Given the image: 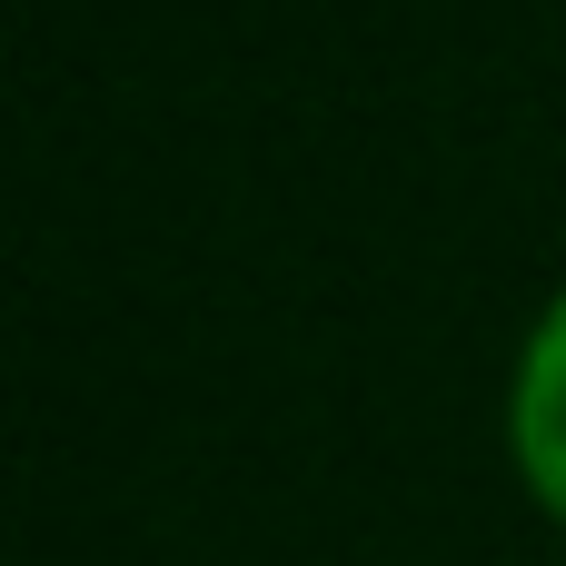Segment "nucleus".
Masks as SVG:
<instances>
[{"instance_id": "nucleus-1", "label": "nucleus", "mask_w": 566, "mask_h": 566, "mask_svg": "<svg viewBox=\"0 0 566 566\" xmlns=\"http://www.w3.org/2000/svg\"><path fill=\"white\" fill-rule=\"evenodd\" d=\"M507 458H517L527 497L566 527V289L537 308V328L507 368Z\"/></svg>"}]
</instances>
